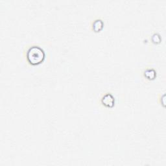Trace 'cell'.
<instances>
[{
	"instance_id": "3957f363",
	"label": "cell",
	"mask_w": 166,
	"mask_h": 166,
	"mask_svg": "<svg viewBox=\"0 0 166 166\" xmlns=\"http://www.w3.org/2000/svg\"><path fill=\"white\" fill-rule=\"evenodd\" d=\"M144 75H145V77H146L148 79L152 80L154 79L156 76V71L154 69H148L145 71Z\"/></svg>"
},
{
	"instance_id": "277c9868",
	"label": "cell",
	"mask_w": 166,
	"mask_h": 166,
	"mask_svg": "<svg viewBox=\"0 0 166 166\" xmlns=\"http://www.w3.org/2000/svg\"><path fill=\"white\" fill-rule=\"evenodd\" d=\"M103 27V23L101 20H95L94 22L93 23V29L94 30L95 32H99Z\"/></svg>"
},
{
	"instance_id": "5b68a950",
	"label": "cell",
	"mask_w": 166,
	"mask_h": 166,
	"mask_svg": "<svg viewBox=\"0 0 166 166\" xmlns=\"http://www.w3.org/2000/svg\"><path fill=\"white\" fill-rule=\"evenodd\" d=\"M152 40L154 43H159L161 40L160 36L158 34H154L152 37Z\"/></svg>"
},
{
	"instance_id": "6da1fadb",
	"label": "cell",
	"mask_w": 166,
	"mask_h": 166,
	"mask_svg": "<svg viewBox=\"0 0 166 166\" xmlns=\"http://www.w3.org/2000/svg\"><path fill=\"white\" fill-rule=\"evenodd\" d=\"M27 57L30 64L37 65L43 62L45 59V53L40 47L33 46L28 50Z\"/></svg>"
},
{
	"instance_id": "7a4b0ae2",
	"label": "cell",
	"mask_w": 166,
	"mask_h": 166,
	"mask_svg": "<svg viewBox=\"0 0 166 166\" xmlns=\"http://www.w3.org/2000/svg\"><path fill=\"white\" fill-rule=\"evenodd\" d=\"M102 103L104 105L107 106V107H112L115 102V99L112 95L110 93H106L102 98Z\"/></svg>"
}]
</instances>
